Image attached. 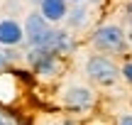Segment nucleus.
Instances as JSON below:
<instances>
[{
    "label": "nucleus",
    "instance_id": "obj_14",
    "mask_svg": "<svg viewBox=\"0 0 132 125\" xmlns=\"http://www.w3.org/2000/svg\"><path fill=\"white\" fill-rule=\"evenodd\" d=\"M125 12H127V17L132 20V0H130V3H127V7H125Z\"/></svg>",
    "mask_w": 132,
    "mask_h": 125
},
{
    "label": "nucleus",
    "instance_id": "obj_12",
    "mask_svg": "<svg viewBox=\"0 0 132 125\" xmlns=\"http://www.w3.org/2000/svg\"><path fill=\"white\" fill-rule=\"evenodd\" d=\"M115 125H132V113H120Z\"/></svg>",
    "mask_w": 132,
    "mask_h": 125
},
{
    "label": "nucleus",
    "instance_id": "obj_3",
    "mask_svg": "<svg viewBox=\"0 0 132 125\" xmlns=\"http://www.w3.org/2000/svg\"><path fill=\"white\" fill-rule=\"evenodd\" d=\"M22 27H24V44H27V49L29 47H44V49L52 47V39H54L56 27H54L39 10H34V12H29L27 17H24Z\"/></svg>",
    "mask_w": 132,
    "mask_h": 125
},
{
    "label": "nucleus",
    "instance_id": "obj_9",
    "mask_svg": "<svg viewBox=\"0 0 132 125\" xmlns=\"http://www.w3.org/2000/svg\"><path fill=\"white\" fill-rule=\"evenodd\" d=\"M49 49H54V52L61 54V57L73 54V52H76V39H73V34H71L69 29H59V27H56L54 39H52V47H49Z\"/></svg>",
    "mask_w": 132,
    "mask_h": 125
},
{
    "label": "nucleus",
    "instance_id": "obj_10",
    "mask_svg": "<svg viewBox=\"0 0 132 125\" xmlns=\"http://www.w3.org/2000/svg\"><path fill=\"white\" fill-rule=\"evenodd\" d=\"M120 74H122L125 83H130V86H132V59H125V61H122V66H120Z\"/></svg>",
    "mask_w": 132,
    "mask_h": 125
},
{
    "label": "nucleus",
    "instance_id": "obj_17",
    "mask_svg": "<svg viewBox=\"0 0 132 125\" xmlns=\"http://www.w3.org/2000/svg\"><path fill=\"white\" fill-rule=\"evenodd\" d=\"M88 3H93V5H100V3H103V0H88Z\"/></svg>",
    "mask_w": 132,
    "mask_h": 125
},
{
    "label": "nucleus",
    "instance_id": "obj_16",
    "mask_svg": "<svg viewBox=\"0 0 132 125\" xmlns=\"http://www.w3.org/2000/svg\"><path fill=\"white\" fill-rule=\"evenodd\" d=\"M61 125H76V123H73V120H64Z\"/></svg>",
    "mask_w": 132,
    "mask_h": 125
},
{
    "label": "nucleus",
    "instance_id": "obj_1",
    "mask_svg": "<svg viewBox=\"0 0 132 125\" xmlns=\"http://www.w3.org/2000/svg\"><path fill=\"white\" fill-rule=\"evenodd\" d=\"M88 42H90V47H93L98 54H108V57H113V54H125L130 49L127 29H125L122 25H118V22L98 25V27L90 32Z\"/></svg>",
    "mask_w": 132,
    "mask_h": 125
},
{
    "label": "nucleus",
    "instance_id": "obj_6",
    "mask_svg": "<svg viewBox=\"0 0 132 125\" xmlns=\"http://www.w3.org/2000/svg\"><path fill=\"white\" fill-rule=\"evenodd\" d=\"M24 44V27L15 17H3L0 20V47L3 49H15Z\"/></svg>",
    "mask_w": 132,
    "mask_h": 125
},
{
    "label": "nucleus",
    "instance_id": "obj_2",
    "mask_svg": "<svg viewBox=\"0 0 132 125\" xmlns=\"http://www.w3.org/2000/svg\"><path fill=\"white\" fill-rule=\"evenodd\" d=\"M86 76H88L90 83H95V86H103V88H110L115 86V83L122 79V74H120V66L113 61V57H108V54H90L88 59H86V66H83Z\"/></svg>",
    "mask_w": 132,
    "mask_h": 125
},
{
    "label": "nucleus",
    "instance_id": "obj_19",
    "mask_svg": "<svg viewBox=\"0 0 132 125\" xmlns=\"http://www.w3.org/2000/svg\"><path fill=\"white\" fill-rule=\"evenodd\" d=\"M37 3H39V0H37Z\"/></svg>",
    "mask_w": 132,
    "mask_h": 125
},
{
    "label": "nucleus",
    "instance_id": "obj_15",
    "mask_svg": "<svg viewBox=\"0 0 132 125\" xmlns=\"http://www.w3.org/2000/svg\"><path fill=\"white\" fill-rule=\"evenodd\" d=\"M71 5H76V3H88V0H69Z\"/></svg>",
    "mask_w": 132,
    "mask_h": 125
},
{
    "label": "nucleus",
    "instance_id": "obj_18",
    "mask_svg": "<svg viewBox=\"0 0 132 125\" xmlns=\"http://www.w3.org/2000/svg\"><path fill=\"white\" fill-rule=\"evenodd\" d=\"M0 125H7V123H5V118H3V115H0Z\"/></svg>",
    "mask_w": 132,
    "mask_h": 125
},
{
    "label": "nucleus",
    "instance_id": "obj_7",
    "mask_svg": "<svg viewBox=\"0 0 132 125\" xmlns=\"http://www.w3.org/2000/svg\"><path fill=\"white\" fill-rule=\"evenodd\" d=\"M71 3L69 0H39V12L49 20L52 25H59L66 20Z\"/></svg>",
    "mask_w": 132,
    "mask_h": 125
},
{
    "label": "nucleus",
    "instance_id": "obj_5",
    "mask_svg": "<svg viewBox=\"0 0 132 125\" xmlns=\"http://www.w3.org/2000/svg\"><path fill=\"white\" fill-rule=\"evenodd\" d=\"M61 103L71 113H88L95 106V93L86 83H69L61 91Z\"/></svg>",
    "mask_w": 132,
    "mask_h": 125
},
{
    "label": "nucleus",
    "instance_id": "obj_20",
    "mask_svg": "<svg viewBox=\"0 0 132 125\" xmlns=\"http://www.w3.org/2000/svg\"><path fill=\"white\" fill-rule=\"evenodd\" d=\"M44 125H47V123H44Z\"/></svg>",
    "mask_w": 132,
    "mask_h": 125
},
{
    "label": "nucleus",
    "instance_id": "obj_13",
    "mask_svg": "<svg viewBox=\"0 0 132 125\" xmlns=\"http://www.w3.org/2000/svg\"><path fill=\"white\" fill-rule=\"evenodd\" d=\"M127 44H130V49H132V25L127 27Z\"/></svg>",
    "mask_w": 132,
    "mask_h": 125
},
{
    "label": "nucleus",
    "instance_id": "obj_11",
    "mask_svg": "<svg viewBox=\"0 0 132 125\" xmlns=\"http://www.w3.org/2000/svg\"><path fill=\"white\" fill-rule=\"evenodd\" d=\"M10 66V57H7V49L0 47V71H5V69Z\"/></svg>",
    "mask_w": 132,
    "mask_h": 125
},
{
    "label": "nucleus",
    "instance_id": "obj_4",
    "mask_svg": "<svg viewBox=\"0 0 132 125\" xmlns=\"http://www.w3.org/2000/svg\"><path fill=\"white\" fill-rule=\"evenodd\" d=\"M24 59L39 79H56L64 66L61 54H56L54 49H44V47H29Z\"/></svg>",
    "mask_w": 132,
    "mask_h": 125
},
{
    "label": "nucleus",
    "instance_id": "obj_8",
    "mask_svg": "<svg viewBox=\"0 0 132 125\" xmlns=\"http://www.w3.org/2000/svg\"><path fill=\"white\" fill-rule=\"evenodd\" d=\"M66 27L69 29H86L90 25V10L86 3H76L69 7V15H66Z\"/></svg>",
    "mask_w": 132,
    "mask_h": 125
}]
</instances>
